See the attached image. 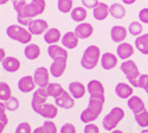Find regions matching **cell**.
Returning <instances> with one entry per match:
<instances>
[{"label":"cell","instance_id":"6da1fadb","mask_svg":"<svg viewBox=\"0 0 148 133\" xmlns=\"http://www.w3.org/2000/svg\"><path fill=\"white\" fill-rule=\"evenodd\" d=\"M45 6H46L45 0H32L31 3L25 5V7L23 8L20 13L17 14L18 23L23 26H29L34 17L40 16L43 13Z\"/></svg>","mask_w":148,"mask_h":133},{"label":"cell","instance_id":"7a4b0ae2","mask_svg":"<svg viewBox=\"0 0 148 133\" xmlns=\"http://www.w3.org/2000/svg\"><path fill=\"white\" fill-rule=\"evenodd\" d=\"M104 100V95H90L89 105L81 114V121L84 124H90L96 120L103 110Z\"/></svg>","mask_w":148,"mask_h":133},{"label":"cell","instance_id":"3957f363","mask_svg":"<svg viewBox=\"0 0 148 133\" xmlns=\"http://www.w3.org/2000/svg\"><path fill=\"white\" fill-rule=\"evenodd\" d=\"M100 58H101L100 48L96 45H89L83 52V56L81 59V65L85 70H92L97 65Z\"/></svg>","mask_w":148,"mask_h":133},{"label":"cell","instance_id":"277c9868","mask_svg":"<svg viewBox=\"0 0 148 133\" xmlns=\"http://www.w3.org/2000/svg\"><path fill=\"white\" fill-rule=\"evenodd\" d=\"M6 34L8 36V38L17 41L20 44H29L32 39V33L23 25H18V24L10 25L6 29Z\"/></svg>","mask_w":148,"mask_h":133},{"label":"cell","instance_id":"5b68a950","mask_svg":"<svg viewBox=\"0 0 148 133\" xmlns=\"http://www.w3.org/2000/svg\"><path fill=\"white\" fill-rule=\"evenodd\" d=\"M121 71L125 74V76L127 77L128 82L132 84L133 87H139V79H140V71L139 68L134 61L127 59L121 64Z\"/></svg>","mask_w":148,"mask_h":133},{"label":"cell","instance_id":"8992f818","mask_svg":"<svg viewBox=\"0 0 148 133\" xmlns=\"http://www.w3.org/2000/svg\"><path fill=\"white\" fill-rule=\"evenodd\" d=\"M125 118V111L120 107H114L104 118H103V128L106 131H114L119 123Z\"/></svg>","mask_w":148,"mask_h":133},{"label":"cell","instance_id":"52a82bcc","mask_svg":"<svg viewBox=\"0 0 148 133\" xmlns=\"http://www.w3.org/2000/svg\"><path fill=\"white\" fill-rule=\"evenodd\" d=\"M47 98H49V95H47L46 88H38L37 90H34L32 95V100H31V106L34 113L38 114L40 108L46 103Z\"/></svg>","mask_w":148,"mask_h":133},{"label":"cell","instance_id":"ba28073f","mask_svg":"<svg viewBox=\"0 0 148 133\" xmlns=\"http://www.w3.org/2000/svg\"><path fill=\"white\" fill-rule=\"evenodd\" d=\"M33 79L36 82V86L39 88H46L49 86V80H50V70H47L45 67H39L34 70Z\"/></svg>","mask_w":148,"mask_h":133},{"label":"cell","instance_id":"9c48e42d","mask_svg":"<svg viewBox=\"0 0 148 133\" xmlns=\"http://www.w3.org/2000/svg\"><path fill=\"white\" fill-rule=\"evenodd\" d=\"M27 30L32 33V34H36V36H39V34H43L45 33L47 30H49V24L46 20L44 19H33L30 25L27 26Z\"/></svg>","mask_w":148,"mask_h":133},{"label":"cell","instance_id":"30bf717a","mask_svg":"<svg viewBox=\"0 0 148 133\" xmlns=\"http://www.w3.org/2000/svg\"><path fill=\"white\" fill-rule=\"evenodd\" d=\"M47 55L52 58V61H59V59H63V61H68V51L62 46H58L56 44L49 45L47 48Z\"/></svg>","mask_w":148,"mask_h":133},{"label":"cell","instance_id":"8fae6325","mask_svg":"<svg viewBox=\"0 0 148 133\" xmlns=\"http://www.w3.org/2000/svg\"><path fill=\"white\" fill-rule=\"evenodd\" d=\"M55 102H56L57 107L64 108V110H70V108H72L73 105H75V99L72 98L70 93L64 90L62 93V95H59L58 98L55 99Z\"/></svg>","mask_w":148,"mask_h":133},{"label":"cell","instance_id":"7c38bea8","mask_svg":"<svg viewBox=\"0 0 148 133\" xmlns=\"http://www.w3.org/2000/svg\"><path fill=\"white\" fill-rule=\"evenodd\" d=\"M36 87V82L33 76H23L19 81H18V89L21 93H30L33 92Z\"/></svg>","mask_w":148,"mask_h":133},{"label":"cell","instance_id":"4fadbf2b","mask_svg":"<svg viewBox=\"0 0 148 133\" xmlns=\"http://www.w3.org/2000/svg\"><path fill=\"white\" fill-rule=\"evenodd\" d=\"M75 33L77 34V37L79 39H87L94 33V28L89 23H81L76 26Z\"/></svg>","mask_w":148,"mask_h":133},{"label":"cell","instance_id":"5bb4252c","mask_svg":"<svg viewBox=\"0 0 148 133\" xmlns=\"http://www.w3.org/2000/svg\"><path fill=\"white\" fill-rule=\"evenodd\" d=\"M110 37L115 43H123V41L127 38V29L121 25H115L110 30Z\"/></svg>","mask_w":148,"mask_h":133},{"label":"cell","instance_id":"9a60e30c","mask_svg":"<svg viewBox=\"0 0 148 133\" xmlns=\"http://www.w3.org/2000/svg\"><path fill=\"white\" fill-rule=\"evenodd\" d=\"M101 65L104 70H112L117 65V57L112 52H104L101 56Z\"/></svg>","mask_w":148,"mask_h":133},{"label":"cell","instance_id":"2e32d148","mask_svg":"<svg viewBox=\"0 0 148 133\" xmlns=\"http://www.w3.org/2000/svg\"><path fill=\"white\" fill-rule=\"evenodd\" d=\"M128 107H129V110L134 113V114H136V113H140L142 111L146 110V107H145V102L141 98H139V96H130V98L128 99V102H127Z\"/></svg>","mask_w":148,"mask_h":133},{"label":"cell","instance_id":"e0dca14e","mask_svg":"<svg viewBox=\"0 0 148 133\" xmlns=\"http://www.w3.org/2000/svg\"><path fill=\"white\" fill-rule=\"evenodd\" d=\"M116 54H117V57H120L121 59H125V61H127L129 57L133 56L134 48L129 43H125V42L120 43L119 46L116 48Z\"/></svg>","mask_w":148,"mask_h":133},{"label":"cell","instance_id":"ac0fdd59","mask_svg":"<svg viewBox=\"0 0 148 133\" xmlns=\"http://www.w3.org/2000/svg\"><path fill=\"white\" fill-rule=\"evenodd\" d=\"M87 89H85L84 84L78 82V81H75V82H71L69 84V93L71 94V96L73 99H82Z\"/></svg>","mask_w":148,"mask_h":133},{"label":"cell","instance_id":"d6986e66","mask_svg":"<svg viewBox=\"0 0 148 133\" xmlns=\"http://www.w3.org/2000/svg\"><path fill=\"white\" fill-rule=\"evenodd\" d=\"M78 37H77V34L75 32H72V31H69L66 32L63 37H62V44H63V46L68 48V49H75V48H77L78 45Z\"/></svg>","mask_w":148,"mask_h":133},{"label":"cell","instance_id":"ffe728a7","mask_svg":"<svg viewBox=\"0 0 148 133\" xmlns=\"http://www.w3.org/2000/svg\"><path fill=\"white\" fill-rule=\"evenodd\" d=\"M3 68H4V70H6L8 72H16L20 68V61L18 58L12 57V56L5 57V59L3 61Z\"/></svg>","mask_w":148,"mask_h":133},{"label":"cell","instance_id":"44dd1931","mask_svg":"<svg viewBox=\"0 0 148 133\" xmlns=\"http://www.w3.org/2000/svg\"><path fill=\"white\" fill-rule=\"evenodd\" d=\"M115 93L120 99H129L130 96H133V87L127 83L120 82L115 88Z\"/></svg>","mask_w":148,"mask_h":133},{"label":"cell","instance_id":"7402d4cb","mask_svg":"<svg viewBox=\"0 0 148 133\" xmlns=\"http://www.w3.org/2000/svg\"><path fill=\"white\" fill-rule=\"evenodd\" d=\"M65 69H66V61H63V59L53 61L52 64L50 65V74L53 77H60L65 71Z\"/></svg>","mask_w":148,"mask_h":133},{"label":"cell","instance_id":"603a6c76","mask_svg":"<svg viewBox=\"0 0 148 133\" xmlns=\"http://www.w3.org/2000/svg\"><path fill=\"white\" fill-rule=\"evenodd\" d=\"M39 115H42L45 119H53L57 116L58 114V110H57V106H55L53 103H45L40 111L38 112Z\"/></svg>","mask_w":148,"mask_h":133},{"label":"cell","instance_id":"cb8c5ba5","mask_svg":"<svg viewBox=\"0 0 148 133\" xmlns=\"http://www.w3.org/2000/svg\"><path fill=\"white\" fill-rule=\"evenodd\" d=\"M62 39V34H60V31L56 28H52V29H49L45 33H44V41L45 43H47L49 45H52V44H56L58 41Z\"/></svg>","mask_w":148,"mask_h":133},{"label":"cell","instance_id":"d4e9b609","mask_svg":"<svg viewBox=\"0 0 148 133\" xmlns=\"http://www.w3.org/2000/svg\"><path fill=\"white\" fill-rule=\"evenodd\" d=\"M109 13V6L104 3H100L94 10H92V16L96 20H104L108 17Z\"/></svg>","mask_w":148,"mask_h":133},{"label":"cell","instance_id":"484cf974","mask_svg":"<svg viewBox=\"0 0 148 133\" xmlns=\"http://www.w3.org/2000/svg\"><path fill=\"white\" fill-rule=\"evenodd\" d=\"M24 55L30 61L37 59L40 56V48L37 44H27L25 46V49H24Z\"/></svg>","mask_w":148,"mask_h":133},{"label":"cell","instance_id":"4316f807","mask_svg":"<svg viewBox=\"0 0 148 133\" xmlns=\"http://www.w3.org/2000/svg\"><path fill=\"white\" fill-rule=\"evenodd\" d=\"M87 90L90 95H104V87L98 80H91L88 83Z\"/></svg>","mask_w":148,"mask_h":133},{"label":"cell","instance_id":"83f0119b","mask_svg":"<svg viewBox=\"0 0 148 133\" xmlns=\"http://www.w3.org/2000/svg\"><path fill=\"white\" fill-rule=\"evenodd\" d=\"M135 48L142 55H148V33L141 34L135 39Z\"/></svg>","mask_w":148,"mask_h":133},{"label":"cell","instance_id":"f1b7e54d","mask_svg":"<svg viewBox=\"0 0 148 133\" xmlns=\"http://www.w3.org/2000/svg\"><path fill=\"white\" fill-rule=\"evenodd\" d=\"M109 13L115 19H122L126 16V8L121 4L116 3V4H113L112 6H109Z\"/></svg>","mask_w":148,"mask_h":133},{"label":"cell","instance_id":"f546056e","mask_svg":"<svg viewBox=\"0 0 148 133\" xmlns=\"http://www.w3.org/2000/svg\"><path fill=\"white\" fill-rule=\"evenodd\" d=\"M70 14H71V19L73 21H77V23H81L83 21L85 18H87L88 16V12L87 10H85L84 7H75V8H72V11L70 12Z\"/></svg>","mask_w":148,"mask_h":133},{"label":"cell","instance_id":"4dcf8cb0","mask_svg":"<svg viewBox=\"0 0 148 133\" xmlns=\"http://www.w3.org/2000/svg\"><path fill=\"white\" fill-rule=\"evenodd\" d=\"M46 92L49 96H52L53 99H56L59 95H62L64 89L59 83H49V86L46 87Z\"/></svg>","mask_w":148,"mask_h":133},{"label":"cell","instance_id":"1f68e13d","mask_svg":"<svg viewBox=\"0 0 148 133\" xmlns=\"http://www.w3.org/2000/svg\"><path fill=\"white\" fill-rule=\"evenodd\" d=\"M12 98L11 87L6 82H0V101H7Z\"/></svg>","mask_w":148,"mask_h":133},{"label":"cell","instance_id":"d6a6232c","mask_svg":"<svg viewBox=\"0 0 148 133\" xmlns=\"http://www.w3.org/2000/svg\"><path fill=\"white\" fill-rule=\"evenodd\" d=\"M6 107L5 103L0 101V133H3L4 128L6 127V125L8 124V119L6 115Z\"/></svg>","mask_w":148,"mask_h":133},{"label":"cell","instance_id":"836d02e7","mask_svg":"<svg viewBox=\"0 0 148 133\" xmlns=\"http://www.w3.org/2000/svg\"><path fill=\"white\" fill-rule=\"evenodd\" d=\"M134 118H135V121L136 124L141 127H147L148 126V112L145 110L140 113H136L134 114Z\"/></svg>","mask_w":148,"mask_h":133},{"label":"cell","instance_id":"e575fe53","mask_svg":"<svg viewBox=\"0 0 148 133\" xmlns=\"http://www.w3.org/2000/svg\"><path fill=\"white\" fill-rule=\"evenodd\" d=\"M57 7L62 13H69L72 11V0H58Z\"/></svg>","mask_w":148,"mask_h":133},{"label":"cell","instance_id":"d590c367","mask_svg":"<svg viewBox=\"0 0 148 133\" xmlns=\"http://www.w3.org/2000/svg\"><path fill=\"white\" fill-rule=\"evenodd\" d=\"M142 30H143V28H142V25H141L139 21H133V23H130V25H129V28H128V32H129L132 36H140L141 32H142Z\"/></svg>","mask_w":148,"mask_h":133},{"label":"cell","instance_id":"8d00e7d4","mask_svg":"<svg viewBox=\"0 0 148 133\" xmlns=\"http://www.w3.org/2000/svg\"><path fill=\"white\" fill-rule=\"evenodd\" d=\"M4 103H5L6 110L10 111V112H14L19 108V101H18L17 98H13V96H12L11 99H8L7 101H5Z\"/></svg>","mask_w":148,"mask_h":133},{"label":"cell","instance_id":"74e56055","mask_svg":"<svg viewBox=\"0 0 148 133\" xmlns=\"http://www.w3.org/2000/svg\"><path fill=\"white\" fill-rule=\"evenodd\" d=\"M32 128L29 123H21L16 128V133H32Z\"/></svg>","mask_w":148,"mask_h":133},{"label":"cell","instance_id":"f35d334b","mask_svg":"<svg viewBox=\"0 0 148 133\" xmlns=\"http://www.w3.org/2000/svg\"><path fill=\"white\" fill-rule=\"evenodd\" d=\"M139 88H142L148 94V75L147 74L140 75V79H139Z\"/></svg>","mask_w":148,"mask_h":133},{"label":"cell","instance_id":"ab89813d","mask_svg":"<svg viewBox=\"0 0 148 133\" xmlns=\"http://www.w3.org/2000/svg\"><path fill=\"white\" fill-rule=\"evenodd\" d=\"M43 127L46 133H57V127H56L55 123H52L51 120H46L43 124Z\"/></svg>","mask_w":148,"mask_h":133},{"label":"cell","instance_id":"60d3db41","mask_svg":"<svg viewBox=\"0 0 148 133\" xmlns=\"http://www.w3.org/2000/svg\"><path fill=\"white\" fill-rule=\"evenodd\" d=\"M25 5H26V0H14L13 1V8L16 10L17 14L23 11V8L25 7Z\"/></svg>","mask_w":148,"mask_h":133},{"label":"cell","instance_id":"b9f144b4","mask_svg":"<svg viewBox=\"0 0 148 133\" xmlns=\"http://www.w3.org/2000/svg\"><path fill=\"white\" fill-rule=\"evenodd\" d=\"M60 133H76V128L72 124H64L60 128Z\"/></svg>","mask_w":148,"mask_h":133},{"label":"cell","instance_id":"7bdbcfd3","mask_svg":"<svg viewBox=\"0 0 148 133\" xmlns=\"http://www.w3.org/2000/svg\"><path fill=\"white\" fill-rule=\"evenodd\" d=\"M98 4H100L98 0H82V5L87 8H95Z\"/></svg>","mask_w":148,"mask_h":133},{"label":"cell","instance_id":"ee69618b","mask_svg":"<svg viewBox=\"0 0 148 133\" xmlns=\"http://www.w3.org/2000/svg\"><path fill=\"white\" fill-rule=\"evenodd\" d=\"M139 19L141 20V23L143 24H148V8H142L139 12Z\"/></svg>","mask_w":148,"mask_h":133},{"label":"cell","instance_id":"f6af8a7d","mask_svg":"<svg viewBox=\"0 0 148 133\" xmlns=\"http://www.w3.org/2000/svg\"><path fill=\"white\" fill-rule=\"evenodd\" d=\"M84 133H100V130L94 124H87L84 127Z\"/></svg>","mask_w":148,"mask_h":133},{"label":"cell","instance_id":"bcb514c9","mask_svg":"<svg viewBox=\"0 0 148 133\" xmlns=\"http://www.w3.org/2000/svg\"><path fill=\"white\" fill-rule=\"evenodd\" d=\"M5 57H6V52H5V50L3 49V48H0V63H3V61L5 59Z\"/></svg>","mask_w":148,"mask_h":133},{"label":"cell","instance_id":"7dc6e473","mask_svg":"<svg viewBox=\"0 0 148 133\" xmlns=\"http://www.w3.org/2000/svg\"><path fill=\"white\" fill-rule=\"evenodd\" d=\"M32 133H46V132H45L44 127H43V126H40V127H37Z\"/></svg>","mask_w":148,"mask_h":133},{"label":"cell","instance_id":"c3c4849f","mask_svg":"<svg viewBox=\"0 0 148 133\" xmlns=\"http://www.w3.org/2000/svg\"><path fill=\"white\" fill-rule=\"evenodd\" d=\"M136 0H122V3L123 4H126V5H132V4H134Z\"/></svg>","mask_w":148,"mask_h":133},{"label":"cell","instance_id":"681fc988","mask_svg":"<svg viewBox=\"0 0 148 133\" xmlns=\"http://www.w3.org/2000/svg\"><path fill=\"white\" fill-rule=\"evenodd\" d=\"M7 1H10V0H0V5H5Z\"/></svg>","mask_w":148,"mask_h":133},{"label":"cell","instance_id":"f907efd6","mask_svg":"<svg viewBox=\"0 0 148 133\" xmlns=\"http://www.w3.org/2000/svg\"><path fill=\"white\" fill-rule=\"evenodd\" d=\"M112 133H123V132L120 130H114V131H112Z\"/></svg>","mask_w":148,"mask_h":133},{"label":"cell","instance_id":"816d5d0a","mask_svg":"<svg viewBox=\"0 0 148 133\" xmlns=\"http://www.w3.org/2000/svg\"><path fill=\"white\" fill-rule=\"evenodd\" d=\"M141 133H148V130H147V128H146V130H143V131H142V132H141Z\"/></svg>","mask_w":148,"mask_h":133},{"label":"cell","instance_id":"f5cc1de1","mask_svg":"<svg viewBox=\"0 0 148 133\" xmlns=\"http://www.w3.org/2000/svg\"><path fill=\"white\" fill-rule=\"evenodd\" d=\"M11 1H12V3H13V1H14V0H11Z\"/></svg>","mask_w":148,"mask_h":133}]
</instances>
